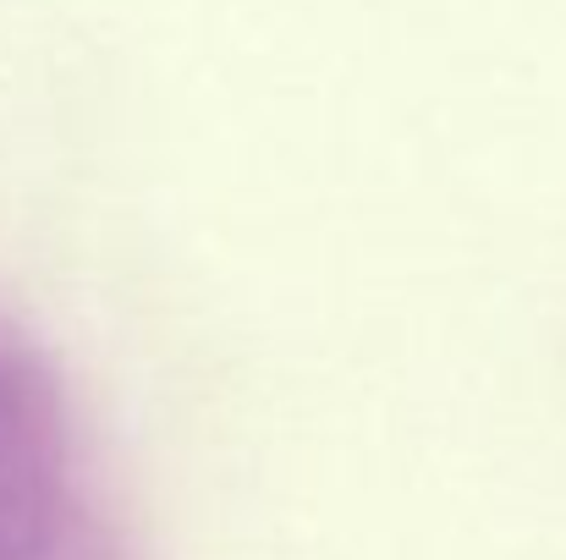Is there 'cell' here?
Masks as SVG:
<instances>
[{"mask_svg": "<svg viewBox=\"0 0 566 560\" xmlns=\"http://www.w3.org/2000/svg\"><path fill=\"white\" fill-rule=\"evenodd\" d=\"M83 489L66 412L0 325V560H77Z\"/></svg>", "mask_w": 566, "mask_h": 560, "instance_id": "obj_1", "label": "cell"}]
</instances>
